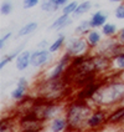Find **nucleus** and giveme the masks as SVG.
<instances>
[{"label":"nucleus","mask_w":124,"mask_h":132,"mask_svg":"<svg viewBox=\"0 0 124 132\" xmlns=\"http://www.w3.org/2000/svg\"><path fill=\"white\" fill-rule=\"evenodd\" d=\"M94 107L113 109L124 102V79L118 75H113L109 79H103L99 88L89 100Z\"/></svg>","instance_id":"1"},{"label":"nucleus","mask_w":124,"mask_h":132,"mask_svg":"<svg viewBox=\"0 0 124 132\" xmlns=\"http://www.w3.org/2000/svg\"><path fill=\"white\" fill-rule=\"evenodd\" d=\"M72 85L65 77L49 79L45 76L44 79L37 81L36 86H35V96L49 100V101L63 102L72 95Z\"/></svg>","instance_id":"2"},{"label":"nucleus","mask_w":124,"mask_h":132,"mask_svg":"<svg viewBox=\"0 0 124 132\" xmlns=\"http://www.w3.org/2000/svg\"><path fill=\"white\" fill-rule=\"evenodd\" d=\"M94 110V106L89 101L73 98L66 103L65 115L67 120V130L70 131H82L87 128V121L91 113Z\"/></svg>","instance_id":"3"},{"label":"nucleus","mask_w":124,"mask_h":132,"mask_svg":"<svg viewBox=\"0 0 124 132\" xmlns=\"http://www.w3.org/2000/svg\"><path fill=\"white\" fill-rule=\"evenodd\" d=\"M45 123L42 120L37 117L31 111H27L22 115L16 116V125L24 132H39L45 128Z\"/></svg>","instance_id":"4"},{"label":"nucleus","mask_w":124,"mask_h":132,"mask_svg":"<svg viewBox=\"0 0 124 132\" xmlns=\"http://www.w3.org/2000/svg\"><path fill=\"white\" fill-rule=\"evenodd\" d=\"M65 52L68 54L71 57L78 56V55H88L91 54L92 50L88 45L86 36H74L67 40L65 44Z\"/></svg>","instance_id":"5"},{"label":"nucleus","mask_w":124,"mask_h":132,"mask_svg":"<svg viewBox=\"0 0 124 132\" xmlns=\"http://www.w3.org/2000/svg\"><path fill=\"white\" fill-rule=\"evenodd\" d=\"M109 110L103 107H94L93 112L88 117L87 130H99L103 126H107V118H108Z\"/></svg>","instance_id":"6"},{"label":"nucleus","mask_w":124,"mask_h":132,"mask_svg":"<svg viewBox=\"0 0 124 132\" xmlns=\"http://www.w3.org/2000/svg\"><path fill=\"white\" fill-rule=\"evenodd\" d=\"M118 45H119V41L117 40L116 36L106 37L104 40L102 39V41L98 44V46L92 52L99 54V55H103V56H108V57H113Z\"/></svg>","instance_id":"7"},{"label":"nucleus","mask_w":124,"mask_h":132,"mask_svg":"<svg viewBox=\"0 0 124 132\" xmlns=\"http://www.w3.org/2000/svg\"><path fill=\"white\" fill-rule=\"evenodd\" d=\"M52 60V52L49 49H39L31 52V66L34 69H41L50 64Z\"/></svg>","instance_id":"8"},{"label":"nucleus","mask_w":124,"mask_h":132,"mask_svg":"<svg viewBox=\"0 0 124 132\" xmlns=\"http://www.w3.org/2000/svg\"><path fill=\"white\" fill-rule=\"evenodd\" d=\"M71 60H72V57L68 54L65 52V55L57 61V64L53 66L45 76L49 77V79H60V77H63V75L66 73L68 66L71 64Z\"/></svg>","instance_id":"9"},{"label":"nucleus","mask_w":124,"mask_h":132,"mask_svg":"<svg viewBox=\"0 0 124 132\" xmlns=\"http://www.w3.org/2000/svg\"><path fill=\"white\" fill-rule=\"evenodd\" d=\"M124 125V102L114 106L109 110L108 118H107V126H123Z\"/></svg>","instance_id":"10"},{"label":"nucleus","mask_w":124,"mask_h":132,"mask_svg":"<svg viewBox=\"0 0 124 132\" xmlns=\"http://www.w3.org/2000/svg\"><path fill=\"white\" fill-rule=\"evenodd\" d=\"M102 79L98 81H94L92 84H88L86 86H83L82 88H78L77 92L74 94V98H78V100H84V101H89L92 98V96L97 92V90L99 88L101 84H102Z\"/></svg>","instance_id":"11"},{"label":"nucleus","mask_w":124,"mask_h":132,"mask_svg":"<svg viewBox=\"0 0 124 132\" xmlns=\"http://www.w3.org/2000/svg\"><path fill=\"white\" fill-rule=\"evenodd\" d=\"M27 92H29V81L25 77H20L17 80L16 87L11 91V98L14 101H20L27 96Z\"/></svg>","instance_id":"12"},{"label":"nucleus","mask_w":124,"mask_h":132,"mask_svg":"<svg viewBox=\"0 0 124 132\" xmlns=\"http://www.w3.org/2000/svg\"><path fill=\"white\" fill-rule=\"evenodd\" d=\"M30 65H31V52L24 50L15 59V67L19 71H25Z\"/></svg>","instance_id":"13"},{"label":"nucleus","mask_w":124,"mask_h":132,"mask_svg":"<svg viewBox=\"0 0 124 132\" xmlns=\"http://www.w3.org/2000/svg\"><path fill=\"white\" fill-rule=\"evenodd\" d=\"M67 120L65 116H56L50 121L49 123V130L52 132H63L67 130Z\"/></svg>","instance_id":"14"},{"label":"nucleus","mask_w":124,"mask_h":132,"mask_svg":"<svg viewBox=\"0 0 124 132\" xmlns=\"http://www.w3.org/2000/svg\"><path fill=\"white\" fill-rule=\"evenodd\" d=\"M107 20H108V15H107V13H104L103 10H97L94 14H92L91 19H89L92 29L102 28L103 25L107 22Z\"/></svg>","instance_id":"15"},{"label":"nucleus","mask_w":124,"mask_h":132,"mask_svg":"<svg viewBox=\"0 0 124 132\" xmlns=\"http://www.w3.org/2000/svg\"><path fill=\"white\" fill-rule=\"evenodd\" d=\"M102 32H99L98 30L96 29H91L89 31L87 32V35H86V40H87L88 45H89V47H91V50L93 51L96 47L98 46V44L102 41Z\"/></svg>","instance_id":"16"},{"label":"nucleus","mask_w":124,"mask_h":132,"mask_svg":"<svg viewBox=\"0 0 124 132\" xmlns=\"http://www.w3.org/2000/svg\"><path fill=\"white\" fill-rule=\"evenodd\" d=\"M70 24H72V19L70 18V15L61 14L59 18L50 25V29L51 30H61V29H63V28H66V26H68Z\"/></svg>","instance_id":"17"},{"label":"nucleus","mask_w":124,"mask_h":132,"mask_svg":"<svg viewBox=\"0 0 124 132\" xmlns=\"http://www.w3.org/2000/svg\"><path fill=\"white\" fill-rule=\"evenodd\" d=\"M112 67L113 71L112 73H119L124 71V54L116 55L112 57Z\"/></svg>","instance_id":"18"},{"label":"nucleus","mask_w":124,"mask_h":132,"mask_svg":"<svg viewBox=\"0 0 124 132\" xmlns=\"http://www.w3.org/2000/svg\"><path fill=\"white\" fill-rule=\"evenodd\" d=\"M101 29H102L101 32H102L106 37L116 36V35H117V32H118L117 25H116V24H112V22H106Z\"/></svg>","instance_id":"19"},{"label":"nucleus","mask_w":124,"mask_h":132,"mask_svg":"<svg viewBox=\"0 0 124 132\" xmlns=\"http://www.w3.org/2000/svg\"><path fill=\"white\" fill-rule=\"evenodd\" d=\"M91 29H92V26H91V21H89V20H82V21L76 26L74 32H76L77 35H81V36H86V35H87V32Z\"/></svg>","instance_id":"20"},{"label":"nucleus","mask_w":124,"mask_h":132,"mask_svg":"<svg viewBox=\"0 0 124 132\" xmlns=\"http://www.w3.org/2000/svg\"><path fill=\"white\" fill-rule=\"evenodd\" d=\"M66 36L63 35V34H61V35H59V37L52 43L50 46H49V50L52 52V54H55V52H57L59 50H61L62 47H63V45L66 44Z\"/></svg>","instance_id":"21"},{"label":"nucleus","mask_w":124,"mask_h":132,"mask_svg":"<svg viewBox=\"0 0 124 132\" xmlns=\"http://www.w3.org/2000/svg\"><path fill=\"white\" fill-rule=\"evenodd\" d=\"M22 45L20 46V47H17V49H15V51H13L11 54H9V55H5L3 59H1V61H0V69H4L5 67V65H7L9 62H11L13 60H15L16 57H17V55L20 54V52L22 51Z\"/></svg>","instance_id":"22"},{"label":"nucleus","mask_w":124,"mask_h":132,"mask_svg":"<svg viewBox=\"0 0 124 132\" xmlns=\"http://www.w3.org/2000/svg\"><path fill=\"white\" fill-rule=\"evenodd\" d=\"M91 7H92V3H91L89 0H86V1H83V3H80L77 9H76L74 13H73V16H80V15L86 14L87 11L91 10Z\"/></svg>","instance_id":"23"},{"label":"nucleus","mask_w":124,"mask_h":132,"mask_svg":"<svg viewBox=\"0 0 124 132\" xmlns=\"http://www.w3.org/2000/svg\"><path fill=\"white\" fill-rule=\"evenodd\" d=\"M36 29H37V22L36 21L29 22V24H26L25 26H22L21 29L19 30L17 35H19V36H26V35L32 34V32H34Z\"/></svg>","instance_id":"24"},{"label":"nucleus","mask_w":124,"mask_h":132,"mask_svg":"<svg viewBox=\"0 0 124 132\" xmlns=\"http://www.w3.org/2000/svg\"><path fill=\"white\" fill-rule=\"evenodd\" d=\"M59 9H60V6L53 0H42L41 1V10H44V11L53 13V11H57Z\"/></svg>","instance_id":"25"},{"label":"nucleus","mask_w":124,"mask_h":132,"mask_svg":"<svg viewBox=\"0 0 124 132\" xmlns=\"http://www.w3.org/2000/svg\"><path fill=\"white\" fill-rule=\"evenodd\" d=\"M78 6V3L77 1H71V3H67L65 6L62 7V14L66 15H73L74 10Z\"/></svg>","instance_id":"26"},{"label":"nucleus","mask_w":124,"mask_h":132,"mask_svg":"<svg viewBox=\"0 0 124 132\" xmlns=\"http://www.w3.org/2000/svg\"><path fill=\"white\" fill-rule=\"evenodd\" d=\"M14 123H15V121L13 122L10 118H3V120H1V122H0V132L10 131Z\"/></svg>","instance_id":"27"},{"label":"nucleus","mask_w":124,"mask_h":132,"mask_svg":"<svg viewBox=\"0 0 124 132\" xmlns=\"http://www.w3.org/2000/svg\"><path fill=\"white\" fill-rule=\"evenodd\" d=\"M11 10H13V4L10 3V1H5V3H3L1 4V7H0V13L1 15H9L11 13Z\"/></svg>","instance_id":"28"},{"label":"nucleus","mask_w":124,"mask_h":132,"mask_svg":"<svg viewBox=\"0 0 124 132\" xmlns=\"http://www.w3.org/2000/svg\"><path fill=\"white\" fill-rule=\"evenodd\" d=\"M114 16L117 18L118 20H124V3H120L114 11Z\"/></svg>","instance_id":"29"},{"label":"nucleus","mask_w":124,"mask_h":132,"mask_svg":"<svg viewBox=\"0 0 124 132\" xmlns=\"http://www.w3.org/2000/svg\"><path fill=\"white\" fill-rule=\"evenodd\" d=\"M37 4H40V0H24L22 7L24 9H31V7H35Z\"/></svg>","instance_id":"30"},{"label":"nucleus","mask_w":124,"mask_h":132,"mask_svg":"<svg viewBox=\"0 0 124 132\" xmlns=\"http://www.w3.org/2000/svg\"><path fill=\"white\" fill-rule=\"evenodd\" d=\"M10 36H11V32H6L4 36H1V39H0V49H1V50L4 49V46H5L7 40L10 39Z\"/></svg>","instance_id":"31"},{"label":"nucleus","mask_w":124,"mask_h":132,"mask_svg":"<svg viewBox=\"0 0 124 132\" xmlns=\"http://www.w3.org/2000/svg\"><path fill=\"white\" fill-rule=\"evenodd\" d=\"M116 37H117V40L119 41V44H123L124 45V28H122L120 30H118Z\"/></svg>","instance_id":"32"},{"label":"nucleus","mask_w":124,"mask_h":132,"mask_svg":"<svg viewBox=\"0 0 124 132\" xmlns=\"http://www.w3.org/2000/svg\"><path fill=\"white\" fill-rule=\"evenodd\" d=\"M55 3H56V4L61 7V6H65L66 4L68 3V0H55Z\"/></svg>","instance_id":"33"},{"label":"nucleus","mask_w":124,"mask_h":132,"mask_svg":"<svg viewBox=\"0 0 124 132\" xmlns=\"http://www.w3.org/2000/svg\"><path fill=\"white\" fill-rule=\"evenodd\" d=\"M46 45H47V41H46V40H44L42 43H40V45H39V46H46Z\"/></svg>","instance_id":"34"},{"label":"nucleus","mask_w":124,"mask_h":132,"mask_svg":"<svg viewBox=\"0 0 124 132\" xmlns=\"http://www.w3.org/2000/svg\"><path fill=\"white\" fill-rule=\"evenodd\" d=\"M113 75H118V76H120L122 79H124V71L123 72H119V73H113Z\"/></svg>","instance_id":"35"},{"label":"nucleus","mask_w":124,"mask_h":132,"mask_svg":"<svg viewBox=\"0 0 124 132\" xmlns=\"http://www.w3.org/2000/svg\"><path fill=\"white\" fill-rule=\"evenodd\" d=\"M110 3H123L124 0H109Z\"/></svg>","instance_id":"36"}]
</instances>
